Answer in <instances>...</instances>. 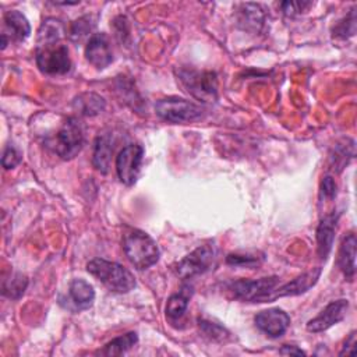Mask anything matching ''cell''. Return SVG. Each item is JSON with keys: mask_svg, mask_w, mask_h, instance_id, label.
Returning a JSON list of instances; mask_svg holds the SVG:
<instances>
[{"mask_svg": "<svg viewBox=\"0 0 357 357\" xmlns=\"http://www.w3.org/2000/svg\"><path fill=\"white\" fill-rule=\"evenodd\" d=\"M123 250L130 264L139 269H148L159 259L156 241L142 230L131 229L123 237Z\"/></svg>", "mask_w": 357, "mask_h": 357, "instance_id": "obj_1", "label": "cell"}, {"mask_svg": "<svg viewBox=\"0 0 357 357\" xmlns=\"http://www.w3.org/2000/svg\"><path fill=\"white\" fill-rule=\"evenodd\" d=\"M86 271L110 291L128 293L135 287L134 275L117 262L95 258L86 264Z\"/></svg>", "mask_w": 357, "mask_h": 357, "instance_id": "obj_2", "label": "cell"}, {"mask_svg": "<svg viewBox=\"0 0 357 357\" xmlns=\"http://www.w3.org/2000/svg\"><path fill=\"white\" fill-rule=\"evenodd\" d=\"M85 142V131L84 124L77 117H67L57 132L49 138L47 146L53 149L56 155L61 159H73L82 149Z\"/></svg>", "mask_w": 357, "mask_h": 357, "instance_id": "obj_3", "label": "cell"}, {"mask_svg": "<svg viewBox=\"0 0 357 357\" xmlns=\"http://www.w3.org/2000/svg\"><path fill=\"white\" fill-rule=\"evenodd\" d=\"M280 284L278 276L261 278V279H240L229 283V290L233 297L248 303H268L272 301L275 289Z\"/></svg>", "mask_w": 357, "mask_h": 357, "instance_id": "obj_4", "label": "cell"}, {"mask_svg": "<svg viewBox=\"0 0 357 357\" xmlns=\"http://www.w3.org/2000/svg\"><path fill=\"white\" fill-rule=\"evenodd\" d=\"M178 78L188 93L202 102H215L218 98V77L213 71L181 68Z\"/></svg>", "mask_w": 357, "mask_h": 357, "instance_id": "obj_5", "label": "cell"}, {"mask_svg": "<svg viewBox=\"0 0 357 357\" xmlns=\"http://www.w3.org/2000/svg\"><path fill=\"white\" fill-rule=\"evenodd\" d=\"M155 113L169 123H190L201 119L202 109L190 100L170 96L156 100Z\"/></svg>", "mask_w": 357, "mask_h": 357, "instance_id": "obj_6", "label": "cell"}, {"mask_svg": "<svg viewBox=\"0 0 357 357\" xmlns=\"http://www.w3.org/2000/svg\"><path fill=\"white\" fill-rule=\"evenodd\" d=\"M36 64L39 70L49 75H63L71 70L68 47L61 43L38 46Z\"/></svg>", "mask_w": 357, "mask_h": 357, "instance_id": "obj_7", "label": "cell"}, {"mask_svg": "<svg viewBox=\"0 0 357 357\" xmlns=\"http://www.w3.org/2000/svg\"><path fill=\"white\" fill-rule=\"evenodd\" d=\"M215 259L216 250L213 245H199L192 252L185 255L181 261H178L174 266V271L180 278L188 279L209 271L213 266Z\"/></svg>", "mask_w": 357, "mask_h": 357, "instance_id": "obj_8", "label": "cell"}, {"mask_svg": "<svg viewBox=\"0 0 357 357\" xmlns=\"http://www.w3.org/2000/svg\"><path fill=\"white\" fill-rule=\"evenodd\" d=\"M144 158V148L139 144L126 145L116 156V172L121 183L132 185L139 174Z\"/></svg>", "mask_w": 357, "mask_h": 357, "instance_id": "obj_9", "label": "cell"}, {"mask_svg": "<svg viewBox=\"0 0 357 357\" xmlns=\"http://www.w3.org/2000/svg\"><path fill=\"white\" fill-rule=\"evenodd\" d=\"M347 308H349V301L344 298L331 301L315 318L307 322V331L318 333L329 329L331 326L340 322L346 317Z\"/></svg>", "mask_w": 357, "mask_h": 357, "instance_id": "obj_10", "label": "cell"}, {"mask_svg": "<svg viewBox=\"0 0 357 357\" xmlns=\"http://www.w3.org/2000/svg\"><path fill=\"white\" fill-rule=\"evenodd\" d=\"M254 321L257 328L269 337L282 336L290 325V317L280 308L264 310L255 315Z\"/></svg>", "mask_w": 357, "mask_h": 357, "instance_id": "obj_11", "label": "cell"}, {"mask_svg": "<svg viewBox=\"0 0 357 357\" xmlns=\"http://www.w3.org/2000/svg\"><path fill=\"white\" fill-rule=\"evenodd\" d=\"M86 60L98 70L106 68L113 61V52L105 33H95L85 46Z\"/></svg>", "mask_w": 357, "mask_h": 357, "instance_id": "obj_12", "label": "cell"}, {"mask_svg": "<svg viewBox=\"0 0 357 357\" xmlns=\"http://www.w3.org/2000/svg\"><path fill=\"white\" fill-rule=\"evenodd\" d=\"M321 275V268H315L312 271L304 272L301 275H298L297 278H294L291 282L284 283V284H279L273 294H272V301L279 298V297H286V296H297L301 294L304 291H307L308 289H311L317 280L319 279Z\"/></svg>", "mask_w": 357, "mask_h": 357, "instance_id": "obj_13", "label": "cell"}, {"mask_svg": "<svg viewBox=\"0 0 357 357\" xmlns=\"http://www.w3.org/2000/svg\"><path fill=\"white\" fill-rule=\"evenodd\" d=\"M356 234L350 231L343 237L337 252V266L349 282H351L356 275Z\"/></svg>", "mask_w": 357, "mask_h": 357, "instance_id": "obj_14", "label": "cell"}, {"mask_svg": "<svg viewBox=\"0 0 357 357\" xmlns=\"http://www.w3.org/2000/svg\"><path fill=\"white\" fill-rule=\"evenodd\" d=\"M337 219H339V215L333 212V213L324 216L318 225V229H317L318 254H319L321 259H324V261L326 259V257L329 255V252L332 250Z\"/></svg>", "mask_w": 357, "mask_h": 357, "instance_id": "obj_15", "label": "cell"}, {"mask_svg": "<svg viewBox=\"0 0 357 357\" xmlns=\"http://www.w3.org/2000/svg\"><path fill=\"white\" fill-rule=\"evenodd\" d=\"M68 300L75 310H88L95 300V290L84 279H74L68 287Z\"/></svg>", "mask_w": 357, "mask_h": 357, "instance_id": "obj_16", "label": "cell"}, {"mask_svg": "<svg viewBox=\"0 0 357 357\" xmlns=\"http://www.w3.org/2000/svg\"><path fill=\"white\" fill-rule=\"evenodd\" d=\"M113 153V139L110 134L98 135L93 145V158L92 163L96 170L100 173H107L110 158Z\"/></svg>", "mask_w": 357, "mask_h": 357, "instance_id": "obj_17", "label": "cell"}, {"mask_svg": "<svg viewBox=\"0 0 357 357\" xmlns=\"http://www.w3.org/2000/svg\"><path fill=\"white\" fill-rule=\"evenodd\" d=\"M4 25L10 32V39L15 42L25 40L31 33V26L26 17L17 10H11L4 14Z\"/></svg>", "mask_w": 357, "mask_h": 357, "instance_id": "obj_18", "label": "cell"}, {"mask_svg": "<svg viewBox=\"0 0 357 357\" xmlns=\"http://www.w3.org/2000/svg\"><path fill=\"white\" fill-rule=\"evenodd\" d=\"M64 33L66 29L60 20L46 18L38 31V46L60 43Z\"/></svg>", "mask_w": 357, "mask_h": 357, "instance_id": "obj_19", "label": "cell"}, {"mask_svg": "<svg viewBox=\"0 0 357 357\" xmlns=\"http://www.w3.org/2000/svg\"><path fill=\"white\" fill-rule=\"evenodd\" d=\"M238 21L244 25L245 29L258 32L264 26L265 13L259 4H252V3L241 4Z\"/></svg>", "mask_w": 357, "mask_h": 357, "instance_id": "obj_20", "label": "cell"}, {"mask_svg": "<svg viewBox=\"0 0 357 357\" xmlns=\"http://www.w3.org/2000/svg\"><path fill=\"white\" fill-rule=\"evenodd\" d=\"M138 342V335L135 332H128L121 336L114 337L109 343H106L102 349L96 351V354L102 356H121L128 351Z\"/></svg>", "mask_w": 357, "mask_h": 357, "instance_id": "obj_21", "label": "cell"}, {"mask_svg": "<svg viewBox=\"0 0 357 357\" xmlns=\"http://www.w3.org/2000/svg\"><path fill=\"white\" fill-rule=\"evenodd\" d=\"M191 293H192L191 287L184 286L178 293L172 294L169 297L167 304H166V315L169 317V319L177 321L185 314Z\"/></svg>", "mask_w": 357, "mask_h": 357, "instance_id": "obj_22", "label": "cell"}, {"mask_svg": "<svg viewBox=\"0 0 357 357\" xmlns=\"http://www.w3.org/2000/svg\"><path fill=\"white\" fill-rule=\"evenodd\" d=\"M105 99L93 92H85L74 99V107L85 116H96L105 110Z\"/></svg>", "mask_w": 357, "mask_h": 357, "instance_id": "obj_23", "label": "cell"}, {"mask_svg": "<svg viewBox=\"0 0 357 357\" xmlns=\"http://www.w3.org/2000/svg\"><path fill=\"white\" fill-rule=\"evenodd\" d=\"M198 325H199V329L204 333V336H206L212 342H225L229 337V332L218 322H213V321H209L205 318H199Z\"/></svg>", "mask_w": 357, "mask_h": 357, "instance_id": "obj_24", "label": "cell"}, {"mask_svg": "<svg viewBox=\"0 0 357 357\" xmlns=\"http://www.w3.org/2000/svg\"><path fill=\"white\" fill-rule=\"evenodd\" d=\"M28 280L25 276H22L21 273H17L13 276V279L10 278L8 280H4L3 283V294L10 297V298H18L24 294L25 289H26Z\"/></svg>", "mask_w": 357, "mask_h": 357, "instance_id": "obj_25", "label": "cell"}, {"mask_svg": "<svg viewBox=\"0 0 357 357\" xmlns=\"http://www.w3.org/2000/svg\"><path fill=\"white\" fill-rule=\"evenodd\" d=\"M356 32V15H354V8L349 13V15L342 21L339 22L335 29H333V35L335 36H339V38H349V36H353Z\"/></svg>", "mask_w": 357, "mask_h": 357, "instance_id": "obj_26", "label": "cell"}, {"mask_svg": "<svg viewBox=\"0 0 357 357\" xmlns=\"http://www.w3.org/2000/svg\"><path fill=\"white\" fill-rule=\"evenodd\" d=\"M92 31V24L89 17H81L75 22H73L70 29V36L73 40H79L81 38L86 36Z\"/></svg>", "mask_w": 357, "mask_h": 357, "instance_id": "obj_27", "label": "cell"}, {"mask_svg": "<svg viewBox=\"0 0 357 357\" xmlns=\"http://www.w3.org/2000/svg\"><path fill=\"white\" fill-rule=\"evenodd\" d=\"M21 162V153L14 145H7L3 152L1 163L4 169H13Z\"/></svg>", "mask_w": 357, "mask_h": 357, "instance_id": "obj_28", "label": "cell"}, {"mask_svg": "<svg viewBox=\"0 0 357 357\" xmlns=\"http://www.w3.org/2000/svg\"><path fill=\"white\" fill-rule=\"evenodd\" d=\"M226 262L229 265L247 266V268H252V266L259 264L258 257H254V255H240V254H229L227 258H226Z\"/></svg>", "mask_w": 357, "mask_h": 357, "instance_id": "obj_29", "label": "cell"}, {"mask_svg": "<svg viewBox=\"0 0 357 357\" xmlns=\"http://www.w3.org/2000/svg\"><path fill=\"white\" fill-rule=\"evenodd\" d=\"M310 6H311L310 1H283V3L280 4L282 11H283L286 15H290V17H293V15H296V14L304 11V10L308 8Z\"/></svg>", "mask_w": 357, "mask_h": 357, "instance_id": "obj_30", "label": "cell"}, {"mask_svg": "<svg viewBox=\"0 0 357 357\" xmlns=\"http://www.w3.org/2000/svg\"><path fill=\"white\" fill-rule=\"evenodd\" d=\"M321 194L325 197V198H335L336 195V183L335 180L331 177V176H325L322 178V183H321Z\"/></svg>", "mask_w": 357, "mask_h": 357, "instance_id": "obj_31", "label": "cell"}, {"mask_svg": "<svg viewBox=\"0 0 357 357\" xmlns=\"http://www.w3.org/2000/svg\"><path fill=\"white\" fill-rule=\"evenodd\" d=\"M340 356H354L356 354V332H350L349 337L346 339L344 344H343V349L340 350L339 353Z\"/></svg>", "mask_w": 357, "mask_h": 357, "instance_id": "obj_32", "label": "cell"}, {"mask_svg": "<svg viewBox=\"0 0 357 357\" xmlns=\"http://www.w3.org/2000/svg\"><path fill=\"white\" fill-rule=\"evenodd\" d=\"M280 354H294V356H301V354H305V351H303L301 349H298L297 346H291V344H284L280 350H279Z\"/></svg>", "mask_w": 357, "mask_h": 357, "instance_id": "obj_33", "label": "cell"}]
</instances>
